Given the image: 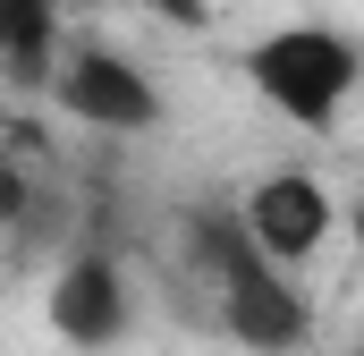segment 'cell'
I'll return each mask as SVG.
<instances>
[{
	"label": "cell",
	"instance_id": "obj_1",
	"mask_svg": "<svg viewBox=\"0 0 364 356\" xmlns=\"http://www.w3.org/2000/svg\"><path fill=\"white\" fill-rule=\"evenodd\" d=\"M246 77L272 110L305 119V127H331L339 93L356 85V43L331 34V26H288V34H263L246 51Z\"/></svg>",
	"mask_w": 364,
	"mask_h": 356
},
{
	"label": "cell",
	"instance_id": "obj_2",
	"mask_svg": "<svg viewBox=\"0 0 364 356\" xmlns=\"http://www.w3.org/2000/svg\"><path fill=\"white\" fill-rule=\"evenodd\" d=\"M220 314H229V331H237L255 356H288L296 340H305V297L279 280L272 255H246V263L220 280Z\"/></svg>",
	"mask_w": 364,
	"mask_h": 356
},
{
	"label": "cell",
	"instance_id": "obj_3",
	"mask_svg": "<svg viewBox=\"0 0 364 356\" xmlns=\"http://www.w3.org/2000/svg\"><path fill=\"white\" fill-rule=\"evenodd\" d=\"M246 238L272 255V263H305L322 238H331V195L314 187V178H263L255 187V204H246Z\"/></svg>",
	"mask_w": 364,
	"mask_h": 356
},
{
	"label": "cell",
	"instance_id": "obj_4",
	"mask_svg": "<svg viewBox=\"0 0 364 356\" xmlns=\"http://www.w3.org/2000/svg\"><path fill=\"white\" fill-rule=\"evenodd\" d=\"M60 102H68L77 119H93V127H119V136H136V127H153V119H161L153 85H144L119 51H77V60H68V77H60Z\"/></svg>",
	"mask_w": 364,
	"mask_h": 356
},
{
	"label": "cell",
	"instance_id": "obj_5",
	"mask_svg": "<svg viewBox=\"0 0 364 356\" xmlns=\"http://www.w3.org/2000/svg\"><path fill=\"white\" fill-rule=\"evenodd\" d=\"M51 323L77 348H110L127 331V280H119V263L110 255H77L60 271V288H51Z\"/></svg>",
	"mask_w": 364,
	"mask_h": 356
},
{
	"label": "cell",
	"instance_id": "obj_6",
	"mask_svg": "<svg viewBox=\"0 0 364 356\" xmlns=\"http://www.w3.org/2000/svg\"><path fill=\"white\" fill-rule=\"evenodd\" d=\"M0 68L17 85H43V68H51V0H0Z\"/></svg>",
	"mask_w": 364,
	"mask_h": 356
},
{
	"label": "cell",
	"instance_id": "obj_7",
	"mask_svg": "<svg viewBox=\"0 0 364 356\" xmlns=\"http://www.w3.org/2000/svg\"><path fill=\"white\" fill-rule=\"evenodd\" d=\"M153 9H161L170 26H203V0H153Z\"/></svg>",
	"mask_w": 364,
	"mask_h": 356
}]
</instances>
